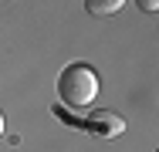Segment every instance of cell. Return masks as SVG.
Masks as SVG:
<instances>
[{"label":"cell","instance_id":"6da1fadb","mask_svg":"<svg viewBox=\"0 0 159 152\" xmlns=\"http://www.w3.org/2000/svg\"><path fill=\"white\" fill-rule=\"evenodd\" d=\"M98 95V74L88 64H71L58 78V98L68 108H88L92 98Z\"/></svg>","mask_w":159,"mask_h":152},{"label":"cell","instance_id":"7a4b0ae2","mask_svg":"<svg viewBox=\"0 0 159 152\" xmlns=\"http://www.w3.org/2000/svg\"><path fill=\"white\" fill-rule=\"evenodd\" d=\"M85 125H92L102 135H122V132H125V122L119 118V115H112V112H92Z\"/></svg>","mask_w":159,"mask_h":152},{"label":"cell","instance_id":"3957f363","mask_svg":"<svg viewBox=\"0 0 159 152\" xmlns=\"http://www.w3.org/2000/svg\"><path fill=\"white\" fill-rule=\"evenodd\" d=\"M125 0H85V10L92 17H112L115 10H122Z\"/></svg>","mask_w":159,"mask_h":152},{"label":"cell","instance_id":"277c9868","mask_svg":"<svg viewBox=\"0 0 159 152\" xmlns=\"http://www.w3.org/2000/svg\"><path fill=\"white\" fill-rule=\"evenodd\" d=\"M139 7H142L146 14H156V10H159V0H139Z\"/></svg>","mask_w":159,"mask_h":152},{"label":"cell","instance_id":"5b68a950","mask_svg":"<svg viewBox=\"0 0 159 152\" xmlns=\"http://www.w3.org/2000/svg\"><path fill=\"white\" fill-rule=\"evenodd\" d=\"M0 135H3V112H0Z\"/></svg>","mask_w":159,"mask_h":152}]
</instances>
